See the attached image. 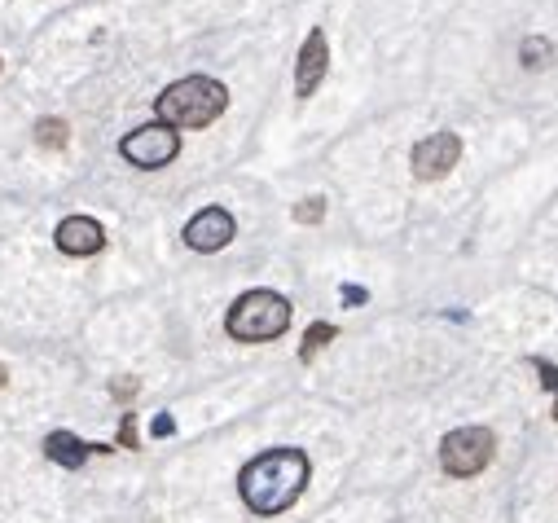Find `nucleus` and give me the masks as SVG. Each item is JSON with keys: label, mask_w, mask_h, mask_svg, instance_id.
Segmentation results:
<instances>
[{"label": "nucleus", "mask_w": 558, "mask_h": 523, "mask_svg": "<svg viewBox=\"0 0 558 523\" xmlns=\"http://www.w3.org/2000/svg\"><path fill=\"white\" fill-rule=\"evenodd\" d=\"M308 475L312 462L304 449H269L242 466L238 493L251 515H282L299 502V493L308 488Z\"/></svg>", "instance_id": "obj_1"}, {"label": "nucleus", "mask_w": 558, "mask_h": 523, "mask_svg": "<svg viewBox=\"0 0 558 523\" xmlns=\"http://www.w3.org/2000/svg\"><path fill=\"white\" fill-rule=\"evenodd\" d=\"M229 106V93L220 80H211V75H185V80L167 84L159 93V124L167 128H203L211 119H220Z\"/></svg>", "instance_id": "obj_2"}, {"label": "nucleus", "mask_w": 558, "mask_h": 523, "mask_svg": "<svg viewBox=\"0 0 558 523\" xmlns=\"http://www.w3.org/2000/svg\"><path fill=\"white\" fill-rule=\"evenodd\" d=\"M229 339L238 343H269L290 330V299L277 291H247L233 299L229 317H225Z\"/></svg>", "instance_id": "obj_3"}, {"label": "nucleus", "mask_w": 558, "mask_h": 523, "mask_svg": "<svg viewBox=\"0 0 558 523\" xmlns=\"http://www.w3.org/2000/svg\"><path fill=\"white\" fill-rule=\"evenodd\" d=\"M493 449L497 440L488 427H457L440 440V466L449 475H457V480H471V475H479L493 462Z\"/></svg>", "instance_id": "obj_4"}, {"label": "nucleus", "mask_w": 558, "mask_h": 523, "mask_svg": "<svg viewBox=\"0 0 558 523\" xmlns=\"http://www.w3.org/2000/svg\"><path fill=\"white\" fill-rule=\"evenodd\" d=\"M119 154L132 163V168H167V163L181 154V132L167 128V124H145V128H132L124 141H119Z\"/></svg>", "instance_id": "obj_5"}, {"label": "nucleus", "mask_w": 558, "mask_h": 523, "mask_svg": "<svg viewBox=\"0 0 558 523\" xmlns=\"http://www.w3.org/2000/svg\"><path fill=\"white\" fill-rule=\"evenodd\" d=\"M457 159H462V137H457V132H431V137L418 141L414 154H409L418 181H440V176H449L457 168Z\"/></svg>", "instance_id": "obj_6"}, {"label": "nucleus", "mask_w": 558, "mask_h": 523, "mask_svg": "<svg viewBox=\"0 0 558 523\" xmlns=\"http://www.w3.org/2000/svg\"><path fill=\"white\" fill-rule=\"evenodd\" d=\"M233 233H238V225H233V216L225 207H203L194 220L185 225V247H194V251H220V247H229L233 242Z\"/></svg>", "instance_id": "obj_7"}, {"label": "nucleus", "mask_w": 558, "mask_h": 523, "mask_svg": "<svg viewBox=\"0 0 558 523\" xmlns=\"http://www.w3.org/2000/svg\"><path fill=\"white\" fill-rule=\"evenodd\" d=\"M326 66H330V44H326V31L312 27L304 49H299V62H295V93L299 97H312L317 84L326 80Z\"/></svg>", "instance_id": "obj_8"}, {"label": "nucleus", "mask_w": 558, "mask_h": 523, "mask_svg": "<svg viewBox=\"0 0 558 523\" xmlns=\"http://www.w3.org/2000/svg\"><path fill=\"white\" fill-rule=\"evenodd\" d=\"M53 242H58L62 255H97L106 247V229L93 216H66L58 233H53Z\"/></svg>", "instance_id": "obj_9"}, {"label": "nucleus", "mask_w": 558, "mask_h": 523, "mask_svg": "<svg viewBox=\"0 0 558 523\" xmlns=\"http://www.w3.org/2000/svg\"><path fill=\"white\" fill-rule=\"evenodd\" d=\"M88 453H110L106 444H84L80 436H71V431H49L44 436V458L66 466V471H80L88 462Z\"/></svg>", "instance_id": "obj_10"}, {"label": "nucleus", "mask_w": 558, "mask_h": 523, "mask_svg": "<svg viewBox=\"0 0 558 523\" xmlns=\"http://www.w3.org/2000/svg\"><path fill=\"white\" fill-rule=\"evenodd\" d=\"M339 335V330L330 326V321H317V326H308V335H304V348H299V361H312V356H317L321 348H326V343Z\"/></svg>", "instance_id": "obj_11"}, {"label": "nucleus", "mask_w": 558, "mask_h": 523, "mask_svg": "<svg viewBox=\"0 0 558 523\" xmlns=\"http://www.w3.org/2000/svg\"><path fill=\"white\" fill-rule=\"evenodd\" d=\"M36 141L44 150H62L66 146V124H62V119H40V124H36Z\"/></svg>", "instance_id": "obj_12"}, {"label": "nucleus", "mask_w": 558, "mask_h": 523, "mask_svg": "<svg viewBox=\"0 0 558 523\" xmlns=\"http://www.w3.org/2000/svg\"><path fill=\"white\" fill-rule=\"evenodd\" d=\"M321 216H326V198H304V203L295 207V220H299V225H317Z\"/></svg>", "instance_id": "obj_13"}, {"label": "nucleus", "mask_w": 558, "mask_h": 523, "mask_svg": "<svg viewBox=\"0 0 558 523\" xmlns=\"http://www.w3.org/2000/svg\"><path fill=\"white\" fill-rule=\"evenodd\" d=\"M550 62V40H523V66H545Z\"/></svg>", "instance_id": "obj_14"}, {"label": "nucleus", "mask_w": 558, "mask_h": 523, "mask_svg": "<svg viewBox=\"0 0 558 523\" xmlns=\"http://www.w3.org/2000/svg\"><path fill=\"white\" fill-rule=\"evenodd\" d=\"M528 361H532V365H537V374H541V383H545V387H550V392L558 396V370H554V365H550V361H545V356H528Z\"/></svg>", "instance_id": "obj_15"}, {"label": "nucleus", "mask_w": 558, "mask_h": 523, "mask_svg": "<svg viewBox=\"0 0 558 523\" xmlns=\"http://www.w3.org/2000/svg\"><path fill=\"white\" fill-rule=\"evenodd\" d=\"M137 392H141L137 378H115V383H110V396H115V400H132Z\"/></svg>", "instance_id": "obj_16"}, {"label": "nucleus", "mask_w": 558, "mask_h": 523, "mask_svg": "<svg viewBox=\"0 0 558 523\" xmlns=\"http://www.w3.org/2000/svg\"><path fill=\"white\" fill-rule=\"evenodd\" d=\"M119 444L124 449H137V418L124 414V422H119Z\"/></svg>", "instance_id": "obj_17"}, {"label": "nucleus", "mask_w": 558, "mask_h": 523, "mask_svg": "<svg viewBox=\"0 0 558 523\" xmlns=\"http://www.w3.org/2000/svg\"><path fill=\"white\" fill-rule=\"evenodd\" d=\"M150 431H154V436L163 440V436H172V431H176V422L167 418V414H159V418H154V427H150Z\"/></svg>", "instance_id": "obj_18"}, {"label": "nucleus", "mask_w": 558, "mask_h": 523, "mask_svg": "<svg viewBox=\"0 0 558 523\" xmlns=\"http://www.w3.org/2000/svg\"><path fill=\"white\" fill-rule=\"evenodd\" d=\"M343 299H348V304H365V291L361 286H343Z\"/></svg>", "instance_id": "obj_19"}, {"label": "nucleus", "mask_w": 558, "mask_h": 523, "mask_svg": "<svg viewBox=\"0 0 558 523\" xmlns=\"http://www.w3.org/2000/svg\"><path fill=\"white\" fill-rule=\"evenodd\" d=\"M9 383V370H5V365H0V387H5Z\"/></svg>", "instance_id": "obj_20"}]
</instances>
